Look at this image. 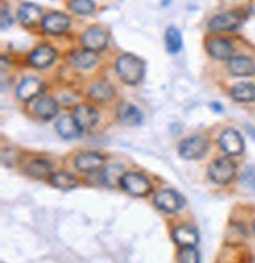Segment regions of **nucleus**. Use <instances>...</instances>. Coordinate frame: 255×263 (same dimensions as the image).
<instances>
[{
    "instance_id": "nucleus-6",
    "label": "nucleus",
    "mask_w": 255,
    "mask_h": 263,
    "mask_svg": "<svg viewBox=\"0 0 255 263\" xmlns=\"http://www.w3.org/2000/svg\"><path fill=\"white\" fill-rule=\"evenodd\" d=\"M120 186L134 197H145L151 193L150 180L139 172H126L120 181Z\"/></svg>"
},
{
    "instance_id": "nucleus-27",
    "label": "nucleus",
    "mask_w": 255,
    "mask_h": 263,
    "mask_svg": "<svg viewBox=\"0 0 255 263\" xmlns=\"http://www.w3.org/2000/svg\"><path fill=\"white\" fill-rule=\"evenodd\" d=\"M51 184L57 189L62 191H69L77 186V180L74 175H71L69 172H54L52 177L49 178Z\"/></svg>"
},
{
    "instance_id": "nucleus-15",
    "label": "nucleus",
    "mask_w": 255,
    "mask_h": 263,
    "mask_svg": "<svg viewBox=\"0 0 255 263\" xmlns=\"http://www.w3.org/2000/svg\"><path fill=\"white\" fill-rule=\"evenodd\" d=\"M227 69L231 76H252L255 74V60L247 55H233L227 60Z\"/></svg>"
},
{
    "instance_id": "nucleus-24",
    "label": "nucleus",
    "mask_w": 255,
    "mask_h": 263,
    "mask_svg": "<svg viewBox=\"0 0 255 263\" xmlns=\"http://www.w3.org/2000/svg\"><path fill=\"white\" fill-rule=\"evenodd\" d=\"M230 97L238 103L255 101V82H240L230 88Z\"/></svg>"
},
{
    "instance_id": "nucleus-10",
    "label": "nucleus",
    "mask_w": 255,
    "mask_h": 263,
    "mask_svg": "<svg viewBox=\"0 0 255 263\" xmlns=\"http://www.w3.org/2000/svg\"><path fill=\"white\" fill-rule=\"evenodd\" d=\"M219 148L227 155V156H238L244 152V139L237 129H225L221 133L219 139Z\"/></svg>"
},
{
    "instance_id": "nucleus-26",
    "label": "nucleus",
    "mask_w": 255,
    "mask_h": 263,
    "mask_svg": "<svg viewBox=\"0 0 255 263\" xmlns=\"http://www.w3.org/2000/svg\"><path fill=\"white\" fill-rule=\"evenodd\" d=\"M125 167L122 164H110L103 171V183L106 186H117L120 184L123 175H125Z\"/></svg>"
},
{
    "instance_id": "nucleus-18",
    "label": "nucleus",
    "mask_w": 255,
    "mask_h": 263,
    "mask_svg": "<svg viewBox=\"0 0 255 263\" xmlns=\"http://www.w3.org/2000/svg\"><path fill=\"white\" fill-rule=\"evenodd\" d=\"M68 62L76 69H90L98 63V52L88 49H77L68 55Z\"/></svg>"
},
{
    "instance_id": "nucleus-11",
    "label": "nucleus",
    "mask_w": 255,
    "mask_h": 263,
    "mask_svg": "<svg viewBox=\"0 0 255 263\" xmlns=\"http://www.w3.org/2000/svg\"><path fill=\"white\" fill-rule=\"evenodd\" d=\"M206 52L214 60H230L233 57V43L224 36H211L205 43Z\"/></svg>"
},
{
    "instance_id": "nucleus-5",
    "label": "nucleus",
    "mask_w": 255,
    "mask_h": 263,
    "mask_svg": "<svg viewBox=\"0 0 255 263\" xmlns=\"http://www.w3.org/2000/svg\"><path fill=\"white\" fill-rule=\"evenodd\" d=\"M69 27H71V17L62 11H51L48 14H44L41 21V30L46 35H65Z\"/></svg>"
},
{
    "instance_id": "nucleus-19",
    "label": "nucleus",
    "mask_w": 255,
    "mask_h": 263,
    "mask_svg": "<svg viewBox=\"0 0 255 263\" xmlns=\"http://www.w3.org/2000/svg\"><path fill=\"white\" fill-rule=\"evenodd\" d=\"M117 118H119V120L123 125L137 126V125L142 123L144 115H142V112L139 110L134 104H131V103H122L117 107Z\"/></svg>"
},
{
    "instance_id": "nucleus-31",
    "label": "nucleus",
    "mask_w": 255,
    "mask_h": 263,
    "mask_svg": "<svg viewBox=\"0 0 255 263\" xmlns=\"http://www.w3.org/2000/svg\"><path fill=\"white\" fill-rule=\"evenodd\" d=\"M241 183L244 187L255 191V165H247L241 174Z\"/></svg>"
},
{
    "instance_id": "nucleus-32",
    "label": "nucleus",
    "mask_w": 255,
    "mask_h": 263,
    "mask_svg": "<svg viewBox=\"0 0 255 263\" xmlns=\"http://www.w3.org/2000/svg\"><path fill=\"white\" fill-rule=\"evenodd\" d=\"M13 24V19H11V14H10V10L7 8V5L2 7V21H0V27H2V32L8 30Z\"/></svg>"
},
{
    "instance_id": "nucleus-22",
    "label": "nucleus",
    "mask_w": 255,
    "mask_h": 263,
    "mask_svg": "<svg viewBox=\"0 0 255 263\" xmlns=\"http://www.w3.org/2000/svg\"><path fill=\"white\" fill-rule=\"evenodd\" d=\"M55 129L58 133L60 137L63 139H76L81 136V128L77 126L76 120L73 118V115H63L60 117L57 123H55Z\"/></svg>"
},
{
    "instance_id": "nucleus-1",
    "label": "nucleus",
    "mask_w": 255,
    "mask_h": 263,
    "mask_svg": "<svg viewBox=\"0 0 255 263\" xmlns=\"http://www.w3.org/2000/svg\"><path fill=\"white\" fill-rule=\"evenodd\" d=\"M145 69H147L145 62L141 57L129 54V52L120 54L117 57V62H115L117 76L126 85H137L139 82H142L145 76Z\"/></svg>"
},
{
    "instance_id": "nucleus-3",
    "label": "nucleus",
    "mask_w": 255,
    "mask_h": 263,
    "mask_svg": "<svg viewBox=\"0 0 255 263\" xmlns=\"http://www.w3.org/2000/svg\"><path fill=\"white\" fill-rule=\"evenodd\" d=\"M243 16L240 11H224L216 16H213L208 22V29L211 33H227V32H235L241 27Z\"/></svg>"
},
{
    "instance_id": "nucleus-29",
    "label": "nucleus",
    "mask_w": 255,
    "mask_h": 263,
    "mask_svg": "<svg viewBox=\"0 0 255 263\" xmlns=\"http://www.w3.org/2000/svg\"><path fill=\"white\" fill-rule=\"evenodd\" d=\"M68 8L79 16H88L91 13H95L96 5L93 0H69Z\"/></svg>"
},
{
    "instance_id": "nucleus-7",
    "label": "nucleus",
    "mask_w": 255,
    "mask_h": 263,
    "mask_svg": "<svg viewBox=\"0 0 255 263\" xmlns=\"http://www.w3.org/2000/svg\"><path fill=\"white\" fill-rule=\"evenodd\" d=\"M153 202L156 208H159L162 213H167V214L178 213L184 206L183 196L173 189H161L159 193H156Z\"/></svg>"
},
{
    "instance_id": "nucleus-13",
    "label": "nucleus",
    "mask_w": 255,
    "mask_h": 263,
    "mask_svg": "<svg viewBox=\"0 0 255 263\" xmlns=\"http://www.w3.org/2000/svg\"><path fill=\"white\" fill-rule=\"evenodd\" d=\"M43 90H44V82L40 78L27 76L19 82L16 88V98L19 101H30L36 98Z\"/></svg>"
},
{
    "instance_id": "nucleus-21",
    "label": "nucleus",
    "mask_w": 255,
    "mask_h": 263,
    "mask_svg": "<svg viewBox=\"0 0 255 263\" xmlns=\"http://www.w3.org/2000/svg\"><path fill=\"white\" fill-rule=\"evenodd\" d=\"M35 115L40 117L41 120H52V118L58 114V103L52 97H41L35 103Z\"/></svg>"
},
{
    "instance_id": "nucleus-33",
    "label": "nucleus",
    "mask_w": 255,
    "mask_h": 263,
    "mask_svg": "<svg viewBox=\"0 0 255 263\" xmlns=\"http://www.w3.org/2000/svg\"><path fill=\"white\" fill-rule=\"evenodd\" d=\"M253 233H255V221H253Z\"/></svg>"
},
{
    "instance_id": "nucleus-8",
    "label": "nucleus",
    "mask_w": 255,
    "mask_h": 263,
    "mask_svg": "<svg viewBox=\"0 0 255 263\" xmlns=\"http://www.w3.org/2000/svg\"><path fill=\"white\" fill-rule=\"evenodd\" d=\"M58 57L55 47L51 44H38L35 49L29 54L27 63L35 69H46L49 68Z\"/></svg>"
},
{
    "instance_id": "nucleus-25",
    "label": "nucleus",
    "mask_w": 255,
    "mask_h": 263,
    "mask_svg": "<svg viewBox=\"0 0 255 263\" xmlns=\"http://www.w3.org/2000/svg\"><path fill=\"white\" fill-rule=\"evenodd\" d=\"M27 174L35 180H49L52 177V165L46 159H33L26 167Z\"/></svg>"
},
{
    "instance_id": "nucleus-14",
    "label": "nucleus",
    "mask_w": 255,
    "mask_h": 263,
    "mask_svg": "<svg viewBox=\"0 0 255 263\" xmlns=\"http://www.w3.org/2000/svg\"><path fill=\"white\" fill-rule=\"evenodd\" d=\"M104 162H106V158L101 153H96V152H84V153H79L76 156L74 165H76V169L79 172L90 174V172H95V171L101 169Z\"/></svg>"
},
{
    "instance_id": "nucleus-9",
    "label": "nucleus",
    "mask_w": 255,
    "mask_h": 263,
    "mask_svg": "<svg viewBox=\"0 0 255 263\" xmlns=\"http://www.w3.org/2000/svg\"><path fill=\"white\" fill-rule=\"evenodd\" d=\"M206 152H208V140L202 136H192L184 139L178 147L180 156L188 161L200 159L205 156Z\"/></svg>"
},
{
    "instance_id": "nucleus-2",
    "label": "nucleus",
    "mask_w": 255,
    "mask_h": 263,
    "mask_svg": "<svg viewBox=\"0 0 255 263\" xmlns=\"http://www.w3.org/2000/svg\"><path fill=\"white\" fill-rule=\"evenodd\" d=\"M237 175V164L231 161L228 156L214 159L210 165H208V177L210 180L219 186L228 184Z\"/></svg>"
},
{
    "instance_id": "nucleus-16",
    "label": "nucleus",
    "mask_w": 255,
    "mask_h": 263,
    "mask_svg": "<svg viewBox=\"0 0 255 263\" xmlns=\"http://www.w3.org/2000/svg\"><path fill=\"white\" fill-rule=\"evenodd\" d=\"M44 17L43 14V8L36 4H30V2H26L22 4L17 10V19L19 22L22 24L24 27L30 29V27H35L38 22H41Z\"/></svg>"
},
{
    "instance_id": "nucleus-28",
    "label": "nucleus",
    "mask_w": 255,
    "mask_h": 263,
    "mask_svg": "<svg viewBox=\"0 0 255 263\" xmlns=\"http://www.w3.org/2000/svg\"><path fill=\"white\" fill-rule=\"evenodd\" d=\"M166 47L170 54H178L183 47V38H181V33L176 27L170 26L167 27L166 30Z\"/></svg>"
},
{
    "instance_id": "nucleus-20",
    "label": "nucleus",
    "mask_w": 255,
    "mask_h": 263,
    "mask_svg": "<svg viewBox=\"0 0 255 263\" xmlns=\"http://www.w3.org/2000/svg\"><path fill=\"white\" fill-rule=\"evenodd\" d=\"M88 97L96 103H106L110 101L115 97V88L107 81H96L90 85Z\"/></svg>"
},
{
    "instance_id": "nucleus-23",
    "label": "nucleus",
    "mask_w": 255,
    "mask_h": 263,
    "mask_svg": "<svg viewBox=\"0 0 255 263\" xmlns=\"http://www.w3.org/2000/svg\"><path fill=\"white\" fill-rule=\"evenodd\" d=\"M250 254L247 251H244L243 248H240V245H233V246H227L221 257H219V263H250Z\"/></svg>"
},
{
    "instance_id": "nucleus-4",
    "label": "nucleus",
    "mask_w": 255,
    "mask_h": 263,
    "mask_svg": "<svg viewBox=\"0 0 255 263\" xmlns=\"http://www.w3.org/2000/svg\"><path fill=\"white\" fill-rule=\"evenodd\" d=\"M109 41H110V33L100 26L88 27L81 36V44H82L84 49L93 51V52L104 51L109 46Z\"/></svg>"
},
{
    "instance_id": "nucleus-30",
    "label": "nucleus",
    "mask_w": 255,
    "mask_h": 263,
    "mask_svg": "<svg viewBox=\"0 0 255 263\" xmlns=\"http://www.w3.org/2000/svg\"><path fill=\"white\" fill-rule=\"evenodd\" d=\"M176 258L178 263H200V254L195 248H181Z\"/></svg>"
},
{
    "instance_id": "nucleus-17",
    "label": "nucleus",
    "mask_w": 255,
    "mask_h": 263,
    "mask_svg": "<svg viewBox=\"0 0 255 263\" xmlns=\"http://www.w3.org/2000/svg\"><path fill=\"white\" fill-rule=\"evenodd\" d=\"M172 240L180 248H195L199 245V233L192 226H180L172 230Z\"/></svg>"
},
{
    "instance_id": "nucleus-12",
    "label": "nucleus",
    "mask_w": 255,
    "mask_h": 263,
    "mask_svg": "<svg viewBox=\"0 0 255 263\" xmlns=\"http://www.w3.org/2000/svg\"><path fill=\"white\" fill-rule=\"evenodd\" d=\"M73 118L76 120L77 126L81 128L82 133L85 131H90V129H93L100 120V114L98 110L93 107V106H90V104H79L73 109L71 112Z\"/></svg>"
}]
</instances>
